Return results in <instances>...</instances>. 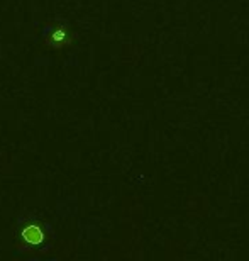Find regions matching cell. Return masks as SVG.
I'll use <instances>...</instances> for the list:
<instances>
[{"mask_svg":"<svg viewBox=\"0 0 249 261\" xmlns=\"http://www.w3.org/2000/svg\"><path fill=\"white\" fill-rule=\"evenodd\" d=\"M22 238H24V241L29 243V244H41L44 241V232L39 226H34L33 224V226L24 227Z\"/></svg>","mask_w":249,"mask_h":261,"instance_id":"cell-1","label":"cell"},{"mask_svg":"<svg viewBox=\"0 0 249 261\" xmlns=\"http://www.w3.org/2000/svg\"><path fill=\"white\" fill-rule=\"evenodd\" d=\"M49 41L53 43V46H60V44H66L70 43V31L63 28V25H58V28H54L51 31L49 34Z\"/></svg>","mask_w":249,"mask_h":261,"instance_id":"cell-2","label":"cell"}]
</instances>
